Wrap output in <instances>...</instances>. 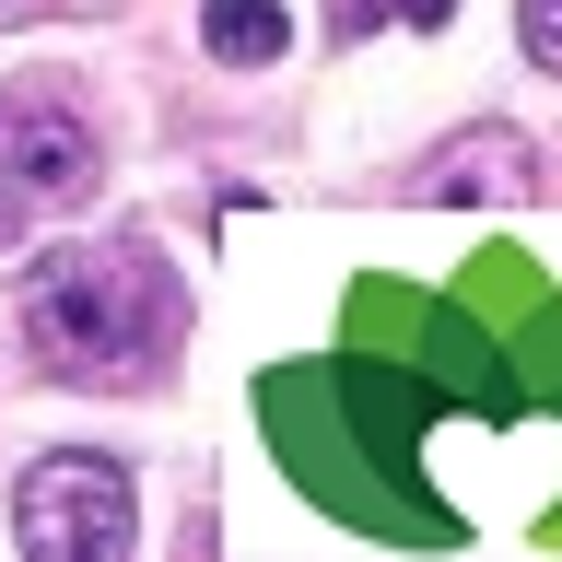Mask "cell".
Here are the masks:
<instances>
[{
	"label": "cell",
	"instance_id": "cell-1",
	"mask_svg": "<svg viewBox=\"0 0 562 562\" xmlns=\"http://www.w3.org/2000/svg\"><path fill=\"white\" fill-rule=\"evenodd\" d=\"M176 340V281L140 235L47 246L24 270V351L70 386H130L153 351Z\"/></svg>",
	"mask_w": 562,
	"mask_h": 562
},
{
	"label": "cell",
	"instance_id": "cell-2",
	"mask_svg": "<svg viewBox=\"0 0 562 562\" xmlns=\"http://www.w3.org/2000/svg\"><path fill=\"white\" fill-rule=\"evenodd\" d=\"M12 539H24L35 562H130V539H140L130 469L94 457V446L35 457L24 481H12Z\"/></svg>",
	"mask_w": 562,
	"mask_h": 562
},
{
	"label": "cell",
	"instance_id": "cell-3",
	"mask_svg": "<svg viewBox=\"0 0 562 562\" xmlns=\"http://www.w3.org/2000/svg\"><path fill=\"white\" fill-rule=\"evenodd\" d=\"M70 200H94V117L59 82H12L0 94V246Z\"/></svg>",
	"mask_w": 562,
	"mask_h": 562
},
{
	"label": "cell",
	"instance_id": "cell-4",
	"mask_svg": "<svg viewBox=\"0 0 562 562\" xmlns=\"http://www.w3.org/2000/svg\"><path fill=\"white\" fill-rule=\"evenodd\" d=\"M539 188V153H527L504 117H481V130H457L434 165L411 176V200H527Z\"/></svg>",
	"mask_w": 562,
	"mask_h": 562
},
{
	"label": "cell",
	"instance_id": "cell-5",
	"mask_svg": "<svg viewBox=\"0 0 562 562\" xmlns=\"http://www.w3.org/2000/svg\"><path fill=\"white\" fill-rule=\"evenodd\" d=\"M281 0H200V47L211 59H235V70H258V59H281Z\"/></svg>",
	"mask_w": 562,
	"mask_h": 562
},
{
	"label": "cell",
	"instance_id": "cell-6",
	"mask_svg": "<svg viewBox=\"0 0 562 562\" xmlns=\"http://www.w3.org/2000/svg\"><path fill=\"white\" fill-rule=\"evenodd\" d=\"M328 24H340V35H375V24L446 35V24H457V0H328Z\"/></svg>",
	"mask_w": 562,
	"mask_h": 562
},
{
	"label": "cell",
	"instance_id": "cell-7",
	"mask_svg": "<svg viewBox=\"0 0 562 562\" xmlns=\"http://www.w3.org/2000/svg\"><path fill=\"white\" fill-rule=\"evenodd\" d=\"M516 47L539 70H562V0H516Z\"/></svg>",
	"mask_w": 562,
	"mask_h": 562
},
{
	"label": "cell",
	"instance_id": "cell-8",
	"mask_svg": "<svg viewBox=\"0 0 562 562\" xmlns=\"http://www.w3.org/2000/svg\"><path fill=\"white\" fill-rule=\"evenodd\" d=\"M35 12H59V0H0V24H35Z\"/></svg>",
	"mask_w": 562,
	"mask_h": 562
}]
</instances>
